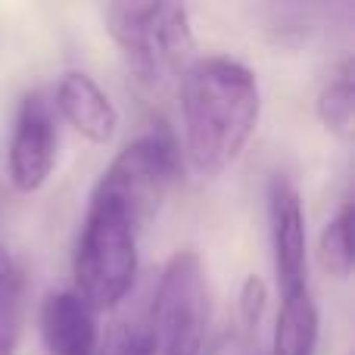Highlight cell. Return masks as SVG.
I'll return each instance as SVG.
<instances>
[{"label":"cell","instance_id":"obj_2","mask_svg":"<svg viewBox=\"0 0 355 355\" xmlns=\"http://www.w3.org/2000/svg\"><path fill=\"white\" fill-rule=\"evenodd\" d=\"M103 22L144 87H162L190 66L193 25L184 3H106Z\"/></svg>","mask_w":355,"mask_h":355},{"label":"cell","instance_id":"obj_9","mask_svg":"<svg viewBox=\"0 0 355 355\" xmlns=\"http://www.w3.org/2000/svg\"><path fill=\"white\" fill-rule=\"evenodd\" d=\"M41 337L47 355H97V315L72 293L56 290L41 302Z\"/></svg>","mask_w":355,"mask_h":355},{"label":"cell","instance_id":"obj_1","mask_svg":"<svg viewBox=\"0 0 355 355\" xmlns=\"http://www.w3.org/2000/svg\"><path fill=\"white\" fill-rule=\"evenodd\" d=\"M262 112L252 69L231 56H202L181 72L184 150L200 175H218L246 150Z\"/></svg>","mask_w":355,"mask_h":355},{"label":"cell","instance_id":"obj_11","mask_svg":"<svg viewBox=\"0 0 355 355\" xmlns=\"http://www.w3.org/2000/svg\"><path fill=\"white\" fill-rule=\"evenodd\" d=\"M318 119L331 135L349 141L352 137V125H355V66L352 56H346L340 62V69L331 75L324 87L318 94Z\"/></svg>","mask_w":355,"mask_h":355},{"label":"cell","instance_id":"obj_3","mask_svg":"<svg viewBox=\"0 0 355 355\" xmlns=\"http://www.w3.org/2000/svg\"><path fill=\"white\" fill-rule=\"evenodd\" d=\"M72 293L97 312H110L128 296L137 275V227L103 200L87 202L72 259Z\"/></svg>","mask_w":355,"mask_h":355},{"label":"cell","instance_id":"obj_4","mask_svg":"<svg viewBox=\"0 0 355 355\" xmlns=\"http://www.w3.org/2000/svg\"><path fill=\"white\" fill-rule=\"evenodd\" d=\"M209 324L206 271L193 250L175 252L166 262L144 318L150 355H200Z\"/></svg>","mask_w":355,"mask_h":355},{"label":"cell","instance_id":"obj_8","mask_svg":"<svg viewBox=\"0 0 355 355\" xmlns=\"http://www.w3.org/2000/svg\"><path fill=\"white\" fill-rule=\"evenodd\" d=\"M53 110L91 144H112L119 131V110L110 94L87 72H66L56 85V97L50 100Z\"/></svg>","mask_w":355,"mask_h":355},{"label":"cell","instance_id":"obj_12","mask_svg":"<svg viewBox=\"0 0 355 355\" xmlns=\"http://www.w3.org/2000/svg\"><path fill=\"white\" fill-rule=\"evenodd\" d=\"M318 256L327 275H334V277L352 275V206L349 202H343L340 212L321 231Z\"/></svg>","mask_w":355,"mask_h":355},{"label":"cell","instance_id":"obj_13","mask_svg":"<svg viewBox=\"0 0 355 355\" xmlns=\"http://www.w3.org/2000/svg\"><path fill=\"white\" fill-rule=\"evenodd\" d=\"M22 331V275H12L0 287V355H16Z\"/></svg>","mask_w":355,"mask_h":355},{"label":"cell","instance_id":"obj_15","mask_svg":"<svg viewBox=\"0 0 355 355\" xmlns=\"http://www.w3.org/2000/svg\"><path fill=\"white\" fill-rule=\"evenodd\" d=\"M0 256H3V250H0Z\"/></svg>","mask_w":355,"mask_h":355},{"label":"cell","instance_id":"obj_7","mask_svg":"<svg viewBox=\"0 0 355 355\" xmlns=\"http://www.w3.org/2000/svg\"><path fill=\"white\" fill-rule=\"evenodd\" d=\"M268 221H271V252H275V277L281 296L309 287L306 271V212L296 184L287 175H275L268 184Z\"/></svg>","mask_w":355,"mask_h":355},{"label":"cell","instance_id":"obj_6","mask_svg":"<svg viewBox=\"0 0 355 355\" xmlns=\"http://www.w3.org/2000/svg\"><path fill=\"white\" fill-rule=\"evenodd\" d=\"M53 103L41 91L19 103L16 125L10 137V181L19 193H35L44 187L56 166V116Z\"/></svg>","mask_w":355,"mask_h":355},{"label":"cell","instance_id":"obj_5","mask_svg":"<svg viewBox=\"0 0 355 355\" xmlns=\"http://www.w3.org/2000/svg\"><path fill=\"white\" fill-rule=\"evenodd\" d=\"M178 178V144L166 128H156L131 141L106 166L100 181L94 184V200H103L128 215V221L141 231L159 212L166 193Z\"/></svg>","mask_w":355,"mask_h":355},{"label":"cell","instance_id":"obj_10","mask_svg":"<svg viewBox=\"0 0 355 355\" xmlns=\"http://www.w3.org/2000/svg\"><path fill=\"white\" fill-rule=\"evenodd\" d=\"M315 346H318V306L312 300V290L302 287L281 296L268 355H315Z\"/></svg>","mask_w":355,"mask_h":355},{"label":"cell","instance_id":"obj_14","mask_svg":"<svg viewBox=\"0 0 355 355\" xmlns=\"http://www.w3.org/2000/svg\"><path fill=\"white\" fill-rule=\"evenodd\" d=\"M265 302H268V287L259 275H250L240 287V300H237V312H240V321L243 327H256L259 318L265 312Z\"/></svg>","mask_w":355,"mask_h":355}]
</instances>
